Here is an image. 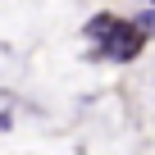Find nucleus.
I'll return each mask as SVG.
<instances>
[{
    "instance_id": "nucleus-1",
    "label": "nucleus",
    "mask_w": 155,
    "mask_h": 155,
    "mask_svg": "<svg viewBox=\"0 0 155 155\" xmlns=\"http://www.w3.org/2000/svg\"><path fill=\"white\" fill-rule=\"evenodd\" d=\"M141 50H146V37L132 28V18H119V28H114L91 55H96V59H110V64H132Z\"/></svg>"
},
{
    "instance_id": "nucleus-2",
    "label": "nucleus",
    "mask_w": 155,
    "mask_h": 155,
    "mask_svg": "<svg viewBox=\"0 0 155 155\" xmlns=\"http://www.w3.org/2000/svg\"><path fill=\"white\" fill-rule=\"evenodd\" d=\"M114 28H119V14H110V9H105V14H96V18H87V28H82V32H87V37H91L96 46H101V41H105V37H110Z\"/></svg>"
},
{
    "instance_id": "nucleus-3",
    "label": "nucleus",
    "mask_w": 155,
    "mask_h": 155,
    "mask_svg": "<svg viewBox=\"0 0 155 155\" xmlns=\"http://www.w3.org/2000/svg\"><path fill=\"white\" fill-rule=\"evenodd\" d=\"M132 28H137V32L150 41V37H155V9H141V14H132Z\"/></svg>"
},
{
    "instance_id": "nucleus-4",
    "label": "nucleus",
    "mask_w": 155,
    "mask_h": 155,
    "mask_svg": "<svg viewBox=\"0 0 155 155\" xmlns=\"http://www.w3.org/2000/svg\"><path fill=\"white\" fill-rule=\"evenodd\" d=\"M9 123H14V119H9L5 110H0V132H9Z\"/></svg>"
},
{
    "instance_id": "nucleus-5",
    "label": "nucleus",
    "mask_w": 155,
    "mask_h": 155,
    "mask_svg": "<svg viewBox=\"0 0 155 155\" xmlns=\"http://www.w3.org/2000/svg\"><path fill=\"white\" fill-rule=\"evenodd\" d=\"M141 5H146V9H155V0H141Z\"/></svg>"
}]
</instances>
